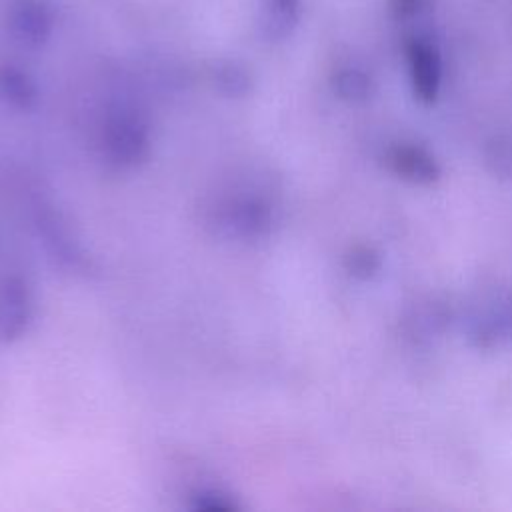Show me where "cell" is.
<instances>
[{"label":"cell","instance_id":"1","mask_svg":"<svg viewBox=\"0 0 512 512\" xmlns=\"http://www.w3.org/2000/svg\"><path fill=\"white\" fill-rule=\"evenodd\" d=\"M272 208L256 198H242L228 202L220 210H216L212 218V226L216 234L224 238H242L254 240L266 236L272 228Z\"/></svg>","mask_w":512,"mask_h":512},{"label":"cell","instance_id":"2","mask_svg":"<svg viewBox=\"0 0 512 512\" xmlns=\"http://www.w3.org/2000/svg\"><path fill=\"white\" fill-rule=\"evenodd\" d=\"M102 146L108 162L118 168H132L148 156L150 136L142 122L130 116H120L106 126Z\"/></svg>","mask_w":512,"mask_h":512},{"label":"cell","instance_id":"3","mask_svg":"<svg viewBox=\"0 0 512 512\" xmlns=\"http://www.w3.org/2000/svg\"><path fill=\"white\" fill-rule=\"evenodd\" d=\"M406 60L414 96L432 104L438 98L442 84V58L438 46L424 36H412L406 40Z\"/></svg>","mask_w":512,"mask_h":512},{"label":"cell","instance_id":"4","mask_svg":"<svg viewBox=\"0 0 512 512\" xmlns=\"http://www.w3.org/2000/svg\"><path fill=\"white\" fill-rule=\"evenodd\" d=\"M32 318V296L18 276L0 280V342L18 340Z\"/></svg>","mask_w":512,"mask_h":512},{"label":"cell","instance_id":"5","mask_svg":"<svg viewBox=\"0 0 512 512\" xmlns=\"http://www.w3.org/2000/svg\"><path fill=\"white\" fill-rule=\"evenodd\" d=\"M36 226L40 238L48 250V254L70 272L90 270V260L82 252L80 244L70 236L66 224L52 210H42L36 218Z\"/></svg>","mask_w":512,"mask_h":512},{"label":"cell","instance_id":"6","mask_svg":"<svg viewBox=\"0 0 512 512\" xmlns=\"http://www.w3.org/2000/svg\"><path fill=\"white\" fill-rule=\"evenodd\" d=\"M384 164L398 178L412 184H432L440 178L438 160L420 144L396 142L384 150Z\"/></svg>","mask_w":512,"mask_h":512},{"label":"cell","instance_id":"7","mask_svg":"<svg viewBox=\"0 0 512 512\" xmlns=\"http://www.w3.org/2000/svg\"><path fill=\"white\" fill-rule=\"evenodd\" d=\"M478 346H496L512 338V298L498 300L490 304L480 316L472 322L470 330Z\"/></svg>","mask_w":512,"mask_h":512},{"label":"cell","instance_id":"8","mask_svg":"<svg viewBox=\"0 0 512 512\" xmlns=\"http://www.w3.org/2000/svg\"><path fill=\"white\" fill-rule=\"evenodd\" d=\"M334 90L342 100L364 102L372 94V78L356 66H346L336 72Z\"/></svg>","mask_w":512,"mask_h":512},{"label":"cell","instance_id":"9","mask_svg":"<svg viewBox=\"0 0 512 512\" xmlns=\"http://www.w3.org/2000/svg\"><path fill=\"white\" fill-rule=\"evenodd\" d=\"M382 266V260H380V254L366 246V244H356L352 246L346 256H344V268L350 276L358 278V280H368L372 278L374 274H378Z\"/></svg>","mask_w":512,"mask_h":512},{"label":"cell","instance_id":"10","mask_svg":"<svg viewBox=\"0 0 512 512\" xmlns=\"http://www.w3.org/2000/svg\"><path fill=\"white\" fill-rule=\"evenodd\" d=\"M2 96L16 108H30L34 104V86L16 72H6L0 78Z\"/></svg>","mask_w":512,"mask_h":512},{"label":"cell","instance_id":"11","mask_svg":"<svg viewBox=\"0 0 512 512\" xmlns=\"http://www.w3.org/2000/svg\"><path fill=\"white\" fill-rule=\"evenodd\" d=\"M486 166L500 178H512V138H496L486 146Z\"/></svg>","mask_w":512,"mask_h":512},{"label":"cell","instance_id":"12","mask_svg":"<svg viewBox=\"0 0 512 512\" xmlns=\"http://www.w3.org/2000/svg\"><path fill=\"white\" fill-rule=\"evenodd\" d=\"M194 508L198 510H222V512H230V510H236V504L234 500L220 492V490H200L194 494Z\"/></svg>","mask_w":512,"mask_h":512},{"label":"cell","instance_id":"13","mask_svg":"<svg viewBox=\"0 0 512 512\" xmlns=\"http://www.w3.org/2000/svg\"><path fill=\"white\" fill-rule=\"evenodd\" d=\"M426 0H390V10L394 18L398 20H408L416 16L424 8Z\"/></svg>","mask_w":512,"mask_h":512}]
</instances>
